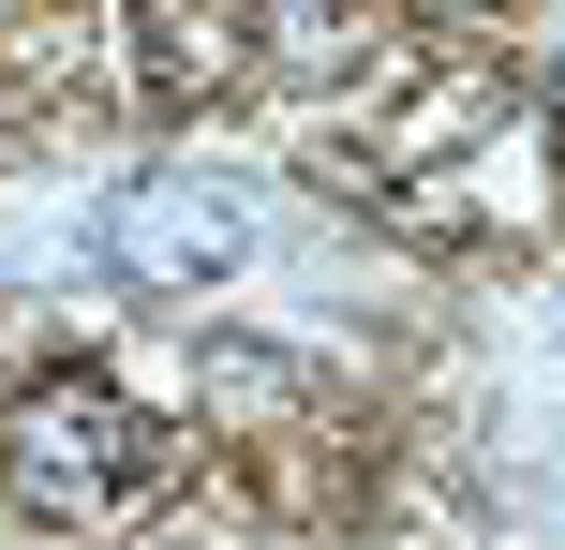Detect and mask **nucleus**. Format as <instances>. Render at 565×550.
<instances>
[{
  "label": "nucleus",
  "mask_w": 565,
  "mask_h": 550,
  "mask_svg": "<svg viewBox=\"0 0 565 550\" xmlns=\"http://www.w3.org/2000/svg\"><path fill=\"white\" fill-rule=\"evenodd\" d=\"M491 119H507V89H491V75H447L417 119H387V164H447L461 134H491Z\"/></svg>",
  "instance_id": "5"
},
{
  "label": "nucleus",
  "mask_w": 565,
  "mask_h": 550,
  "mask_svg": "<svg viewBox=\"0 0 565 550\" xmlns=\"http://www.w3.org/2000/svg\"><path fill=\"white\" fill-rule=\"evenodd\" d=\"M238 254H254V238H238V194H209V179H164V194H119V268H135V283L194 298V283H224Z\"/></svg>",
  "instance_id": "3"
},
{
  "label": "nucleus",
  "mask_w": 565,
  "mask_h": 550,
  "mask_svg": "<svg viewBox=\"0 0 565 550\" xmlns=\"http://www.w3.org/2000/svg\"><path fill=\"white\" fill-rule=\"evenodd\" d=\"M119 45H135V89L164 119H209L268 75V15L254 0H119Z\"/></svg>",
  "instance_id": "2"
},
{
  "label": "nucleus",
  "mask_w": 565,
  "mask_h": 550,
  "mask_svg": "<svg viewBox=\"0 0 565 550\" xmlns=\"http://www.w3.org/2000/svg\"><path fill=\"white\" fill-rule=\"evenodd\" d=\"M0 492L30 506V521H135L149 506V417L119 402V373H89V357H60V373H15L0 387Z\"/></svg>",
  "instance_id": "1"
},
{
  "label": "nucleus",
  "mask_w": 565,
  "mask_h": 550,
  "mask_svg": "<svg viewBox=\"0 0 565 550\" xmlns=\"http://www.w3.org/2000/svg\"><path fill=\"white\" fill-rule=\"evenodd\" d=\"M254 15H268L282 75H358V60H387V15H372V0H254Z\"/></svg>",
  "instance_id": "4"
}]
</instances>
